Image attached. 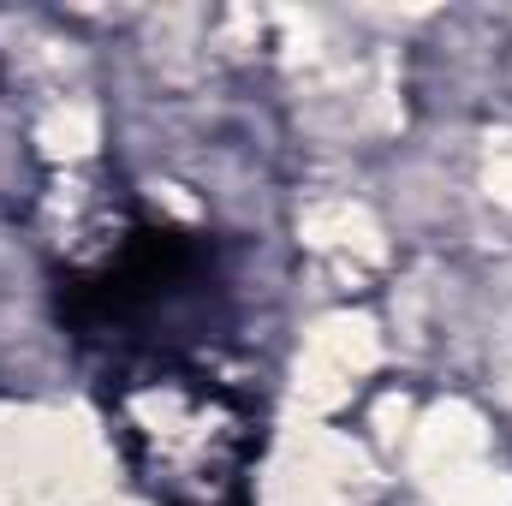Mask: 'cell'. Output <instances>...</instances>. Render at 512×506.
<instances>
[{
  "label": "cell",
  "instance_id": "obj_1",
  "mask_svg": "<svg viewBox=\"0 0 512 506\" xmlns=\"http://www.w3.org/2000/svg\"><path fill=\"white\" fill-rule=\"evenodd\" d=\"M114 441L161 506H245L256 399L203 358H149L114 387Z\"/></svg>",
  "mask_w": 512,
  "mask_h": 506
}]
</instances>
